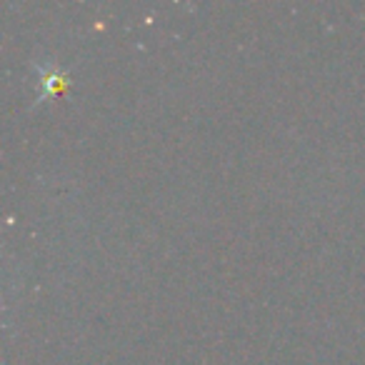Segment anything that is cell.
I'll list each match as a JSON object with an SVG mask.
<instances>
[{"label": "cell", "instance_id": "obj_1", "mask_svg": "<svg viewBox=\"0 0 365 365\" xmlns=\"http://www.w3.org/2000/svg\"><path fill=\"white\" fill-rule=\"evenodd\" d=\"M66 83H68L66 71H61V68H46L41 73V98H51L56 93H63Z\"/></svg>", "mask_w": 365, "mask_h": 365}]
</instances>
